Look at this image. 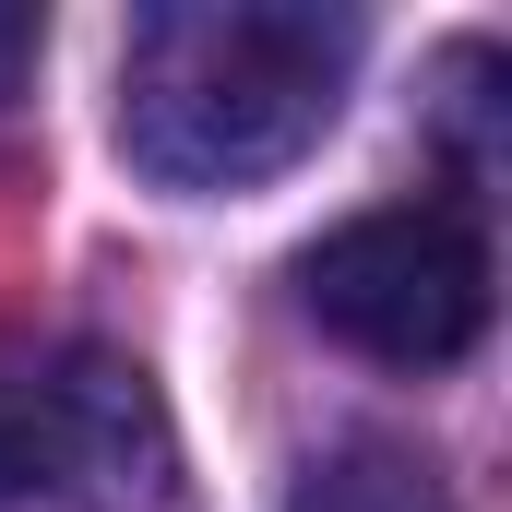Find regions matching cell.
Wrapping results in <instances>:
<instances>
[{
	"label": "cell",
	"instance_id": "1",
	"mask_svg": "<svg viewBox=\"0 0 512 512\" xmlns=\"http://www.w3.org/2000/svg\"><path fill=\"white\" fill-rule=\"evenodd\" d=\"M358 72L346 12L298 0H167L120 36V155L155 191H251L286 179Z\"/></svg>",
	"mask_w": 512,
	"mask_h": 512
},
{
	"label": "cell",
	"instance_id": "2",
	"mask_svg": "<svg viewBox=\"0 0 512 512\" xmlns=\"http://www.w3.org/2000/svg\"><path fill=\"white\" fill-rule=\"evenodd\" d=\"M179 512L167 405L120 346L0 322V512Z\"/></svg>",
	"mask_w": 512,
	"mask_h": 512
},
{
	"label": "cell",
	"instance_id": "3",
	"mask_svg": "<svg viewBox=\"0 0 512 512\" xmlns=\"http://www.w3.org/2000/svg\"><path fill=\"white\" fill-rule=\"evenodd\" d=\"M298 298L334 346L382 370H453L489 334V239L465 203H382L298 262Z\"/></svg>",
	"mask_w": 512,
	"mask_h": 512
},
{
	"label": "cell",
	"instance_id": "4",
	"mask_svg": "<svg viewBox=\"0 0 512 512\" xmlns=\"http://www.w3.org/2000/svg\"><path fill=\"white\" fill-rule=\"evenodd\" d=\"M286 512H453V489H441V465L405 453V441H346V453H322V465L286 489Z\"/></svg>",
	"mask_w": 512,
	"mask_h": 512
},
{
	"label": "cell",
	"instance_id": "5",
	"mask_svg": "<svg viewBox=\"0 0 512 512\" xmlns=\"http://www.w3.org/2000/svg\"><path fill=\"white\" fill-rule=\"evenodd\" d=\"M24 72H36V12H24V0H0V108L24 96Z\"/></svg>",
	"mask_w": 512,
	"mask_h": 512
}]
</instances>
